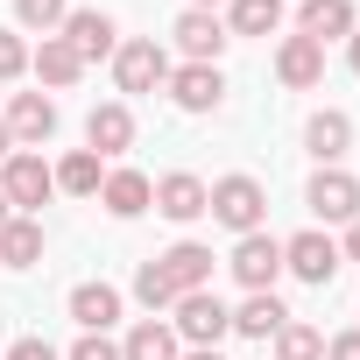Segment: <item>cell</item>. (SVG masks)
<instances>
[{"mask_svg": "<svg viewBox=\"0 0 360 360\" xmlns=\"http://www.w3.org/2000/svg\"><path fill=\"white\" fill-rule=\"evenodd\" d=\"M205 212L226 226V233H262V219H269V191L255 184V176H219V184L205 191Z\"/></svg>", "mask_w": 360, "mask_h": 360, "instance_id": "1", "label": "cell"}, {"mask_svg": "<svg viewBox=\"0 0 360 360\" xmlns=\"http://www.w3.org/2000/svg\"><path fill=\"white\" fill-rule=\"evenodd\" d=\"M0 198H8L15 212H29V219H36V212L57 198V169H50L36 148H15L8 162H0Z\"/></svg>", "mask_w": 360, "mask_h": 360, "instance_id": "2", "label": "cell"}, {"mask_svg": "<svg viewBox=\"0 0 360 360\" xmlns=\"http://www.w3.org/2000/svg\"><path fill=\"white\" fill-rule=\"evenodd\" d=\"M169 71H176V64H169V50H162L155 36H134V43L113 50V85H120L127 99H134V92H162Z\"/></svg>", "mask_w": 360, "mask_h": 360, "instance_id": "3", "label": "cell"}, {"mask_svg": "<svg viewBox=\"0 0 360 360\" xmlns=\"http://www.w3.org/2000/svg\"><path fill=\"white\" fill-rule=\"evenodd\" d=\"M169 311H176V318H169V332L184 339V346H219V339L233 332V311H226L212 290H184Z\"/></svg>", "mask_w": 360, "mask_h": 360, "instance_id": "4", "label": "cell"}, {"mask_svg": "<svg viewBox=\"0 0 360 360\" xmlns=\"http://www.w3.org/2000/svg\"><path fill=\"white\" fill-rule=\"evenodd\" d=\"M339 262H346V255H339V240H332V233H318V226H304V233H290V240H283V269H290L297 283H311V290H325V283L339 276Z\"/></svg>", "mask_w": 360, "mask_h": 360, "instance_id": "5", "label": "cell"}, {"mask_svg": "<svg viewBox=\"0 0 360 360\" xmlns=\"http://www.w3.org/2000/svg\"><path fill=\"white\" fill-rule=\"evenodd\" d=\"M226 269H233L240 290H276V276H283V240H276V233H240L233 255H226Z\"/></svg>", "mask_w": 360, "mask_h": 360, "instance_id": "6", "label": "cell"}, {"mask_svg": "<svg viewBox=\"0 0 360 360\" xmlns=\"http://www.w3.org/2000/svg\"><path fill=\"white\" fill-rule=\"evenodd\" d=\"M304 205H311L325 226H353V219H360V176H346V169H318L311 191H304Z\"/></svg>", "mask_w": 360, "mask_h": 360, "instance_id": "7", "label": "cell"}, {"mask_svg": "<svg viewBox=\"0 0 360 360\" xmlns=\"http://www.w3.org/2000/svg\"><path fill=\"white\" fill-rule=\"evenodd\" d=\"M57 36L78 50V64H99V57H113V50H120V29H113V15H106V8H71Z\"/></svg>", "mask_w": 360, "mask_h": 360, "instance_id": "8", "label": "cell"}, {"mask_svg": "<svg viewBox=\"0 0 360 360\" xmlns=\"http://www.w3.org/2000/svg\"><path fill=\"white\" fill-rule=\"evenodd\" d=\"M0 120H8L15 148H43V141L57 134V99H50V92H15Z\"/></svg>", "mask_w": 360, "mask_h": 360, "instance_id": "9", "label": "cell"}, {"mask_svg": "<svg viewBox=\"0 0 360 360\" xmlns=\"http://www.w3.org/2000/svg\"><path fill=\"white\" fill-rule=\"evenodd\" d=\"M169 36H176V50H184V64H219V50L233 43V36H226V22H219V15H205V8H184Z\"/></svg>", "mask_w": 360, "mask_h": 360, "instance_id": "10", "label": "cell"}, {"mask_svg": "<svg viewBox=\"0 0 360 360\" xmlns=\"http://www.w3.org/2000/svg\"><path fill=\"white\" fill-rule=\"evenodd\" d=\"M85 148H92L99 162L134 148V113H127V99H106V106H92V113H85Z\"/></svg>", "mask_w": 360, "mask_h": 360, "instance_id": "11", "label": "cell"}, {"mask_svg": "<svg viewBox=\"0 0 360 360\" xmlns=\"http://www.w3.org/2000/svg\"><path fill=\"white\" fill-rule=\"evenodd\" d=\"M276 78H283L290 92L325 85V43H311V36H283V43H276Z\"/></svg>", "mask_w": 360, "mask_h": 360, "instance_id": "12", "label": "cell"}, {"mask_svg": "<svg viewBox=\"0 0 360 360\" xmlns=\"http://www.w3.org/2000/svg\"><path fill=\"white\" fill-rule=\"evenodd\" d=\"M184 113H212L219 99H226V78H219V64H184V71H169V85H162Z\"/></svg>", "mask_w": 360, "mask_h": 360, "instance_id": "13", "label": "cell"}, {"mask_svg": "<svg viewBox=\"0 0 360 360\" xmlns=\"http://www.w3.org/2000/svg\"><path fill=\"white\" fill-rule=\"evenodd\" d=\"M205 176H191V169H169L162 184H155V212L162 219H176V226H191V219H205Z\"/></svg>", "mask_w": 360, "mask_h": 360, "instance_id": "14", "label": "cell"}, {"mask_svg": "<svg viewBox=\"0 0 360 360\" xmlns=\"http://www.w3.org/2000/svg\"><path fill=\"white\" fill-rule=\"evenodd\" d=\"M155 269L169 276L176 297H184V290H212V248L205 240H176L169 255H155Z\"/></svg>", "mask_w": 360, "mask_h": 360, "instance_id": "15", "label": "cell"}, {"mask_svg": "<svg viewBox=\"0 0 360 360\" xmlns=\"http://www.w3.org/2000/svg\"><path fill=\"white\" fill-rule=\"evenodd\" d=\"M353 29H360L353 0H304V15H297V36H311V43H346Z\"/></svg>", "mask_w": 360, "mask_h": 360, "instance_id": "16", "label": "cell"}, {"mask_svg": "<svg viewBox=\"0 0 360 360\" xmlns=\"http://www.w3.org/2000/svg\"><path fill=\"white\" fill-rule=\"evenodd\" d=\"M99 205L113 212V219H141L148 205H155V184L141 169H106V184H99Z\"/></svg>", "mask_w": 360, "mask_h": 360, "instance_id": "17", "label": "cell"}, {"mask_svg": "<svg viewBox=\"0 0 360 360\" xmlns=\"http://www.w3.org/2000/svg\"><path fill=\"white\" fill-rule=\"evenodd\" d=\"M29 71H36V85H50V92H64V85L85 78V64H78V50H71L64 36H43V43L29 50Z\"/></svg>", "mask_w": 360, "mask_h": 360, "instance_id": "18", "label": "cell"}, {"mask_svg": "<svg viewBox=\"0 0 360 360\" xmlns=\"http://www.w3.org/2000/svg\"><path fill=\"white\" fill-rule=\"evenodd\" d=\"M304 148L318 155V169H339V155L353 148V120H346L339 106H325V113H311V127H304Z\"/></svg>", "mask_w": 360, "mask_h": 360, "instance_id": "19", "label": "cell"}, {"mask_svg": "<svg viewBox=\"0 0 360 360\" xmlns=\"http://www.w3.org/2000/svg\"><path fill=\"white\" fill-rule=\"evenodd\" d=\"M283 325H290V311H283L276 290H248L240 311H233V332H240V339H276Z\"/></svg>", "mask_w": 360, "mask_h": 360, "instance_id": "20", "label": "cell"}, {"mask_svg": "<svg viewBox=\"0 0 360 360\" xmlns=\"http://www.w3.org/2000/svg\"><path fill=\"white\" fill-rule=\"evenodd\" d=\"M36 262H43V219L15 212L0 226V269H36Z\"/></svg>", "mask_w": 360, "mask_h": 360, "instance_id": "21", "label": "cell"}, {"mask_svg": "<svg viewBox=\"0 0 360 360\" xmlns=\"http://www.w3.org/2000/svg\"><path fill=\"white\" fill-rule=\"evenodd\" d=\"M176 353H184V339L169 332V318H141L120 339V360H176Z\"/></svg>", "mask_w": 360, "mask_h": 360, "instance_id": "22", "label": "cell"}, {"mask_svg": "<svg viewBox=\"0 0 360 360\" xmlns=\"http://www.w3.org/2000/svg\"><path fill=\"white\" fill-rule=\"evenodd\" d=\"M71 318H78V332H106L120 318V290L113 283H78L71 290Z\"/></svg>", "mask_w": 360, "mask_h": 360, "instance_id": "23", "label": "cell"}, {"mask_svg": "<svg viewBox=\"0 0 360 360\" xmlns=\"http://www.w3.org/2000/svg\"><path fill=\"white\" fill-rule=\"evenodd\" d=\"M283 0H226V36H276Z\"/></svg>", "mask_w": 360, "mask_h": 360, "instance_id": "24", "label": "cell"}, {"mask_svg": "<svg viewBox=\"0 0 360 360\" xmlns=\"http://www.w3.org/2000/svg\"><path fill=\"white\" fill-rule=\"evenodd\" d=\"M99 184H106V162H99L92 148H71V155L57 162V191H71V198H99Z\"/></svg>", "mask_w": 360, "mask_h": 360, "instance_id": "25", "label": "cell"}, {"mask_svg": "<svg viewBox=\"0 0 360 360\" xmlns=\"http://www.w3.org/2000/svg\"><path fill=\"white\" fill-rule=\"evenodd\" d=\"M276 360H325V332L304 325V318H290V325L276 332Z\"/></svg>", "mask_w": 360, "mask_h": 360, "instance_id": "26", "label": "cell"}, {"mask_svg": "<svg viewBox=\"0 0 360 360\" xmlns=\"http://www.w3.org/2000/svg\"><path fill=\"white\" fill-rule=\"evenodd\" d=\"M64 15H71V0H15V22H22L29 36H57Z\"/></svg>", "mask_w": 360, "mask_h": 360, "instance_id": "27", "label": "cell"}, {"mask_svg": "<svg viewBox=\"0 0 360 360\" xmlns=\"http://www.w3.org/2000/svg\"><path fill=\"white\" fill-rule=\"evenodd\" d=\"M134 297H141V304H148V318H155V311H169V304H176V290H169V276H162V269H155V262H141V269H134Z\"/></svg>", "mask_w": 360, "mask_h": 360, "instance_id": "28", "label": "cell"}, {"mask_svg": "<svg viewBox=\"0 0 360 360\" xmlns=\"http://www.w3.org/2000/svg\"><path fill=\"white\" fill-rule=\"evenodd\" d=\"M22 71H29V43H22V29H0V85L22 78Z\"/></svg>", "mask_w": 360, "mask_h": 360, "instance_id": "29", "label": "cell"}, {"mask_svg": "<svg viewBox=\"0 0 360 360\" xmlns=\"http://www.w3.org/2000/svg\"><path fill=\"white\" fill-rule=\"evenodd\" d=\"M64 360H120V346H113L106 332H85V339H78V346H71Z\"/></svg>", "mask_w": 360, "mask_h": 360, "instance_id": "30", "label": "cell"}, {"mask_svg": "<svg viewBox=\"0 0 360 360\" xmlns=\"http://www.w3.org/2000/svg\"><path fill=\"white\" fill-rule=\"evenodd\" d=\"M0 360H64V353H57L50 339H36V332H29V339H15V346L0 353Z\"/></svg>", "mask_w": 360, "mask_h": 360, "instance_id": "31", "label": "cell"}, {"mask_svg": "<svg viewBox=\"0 0 360 360\" xmlns=\"http://www.w3.org/2000/svg\"><path fill=\"white\" fill-rule=\"evenodd\" d=\"M325 360H360V325L353 332H332L325 339Z\"/></svg>", "mask_w": 360, "mask_h": 360, "instance_id": "32", "label": "cell"}, {"mask_svg": "<svg viewBox=\"0 0 360 360\" xmlns=\"http://www.w3.org/2000/svg\"><path fill=\"white\" fill-rule=\"evenodd\" d=\"M339 255H346V262H360V219L346 226V240H339Z\"/></svg>", "mask_w": 360, "mask_h": 360, "instance_id": "33", "label": "cell"}, {"mask_svg": "<svg viewBox=\"0 0 360 360\" xmlns=\"http://www.w3.org/2000/svg\"><path fill=\"white\" fill-rule=\"evenodd\" d=\"M346 71H353V78H360V29H353V36H346Z\"/></svg>", "mask_w": 360, "mask_h": 360, "instance_id": "34", "label": "cell"}, {"mask_svg": "<svg viewBox=\"0 0 360 360\" xmlns=\"http://www.w3.org/2000/svg\"><path fill=\"white\" fill-rule=\"evenodd\" d=\"M176 360H219V346H184Z\"/></svg>", "mask_w": 360, "mask_h": 360, "instance_id": "35", "label": "cell"}, {"mask_svg": "<svg viewBox=\"0 0 360 360\" xmlns=\"http://www.w3.org/2000/svg\"><path fill=\"white\" fill-rule=\"evenodd\" d=\"M15 155V134H8V120H0V162H8Z\"/></svg>", "mask_w": 360, "mask_h": 360, "instance_id": "36", "label": "cell"}, {"mask_svg": "<svg viewBox=\"0 0 360 360\" xmlns=\"http://www.w3.org/2000/svg\"><path fill=\"white\" fill-rule=\"evenodd\" d=\"M8 219H15V205H8V198H0V226H8Z\"/></svg>", "mask_w": 360, "mask_h": 360, "instance_id": "37", "label": "cell"}, {"mask_svg": "<svg viewBox=\"0 0 360 360\" xmlns=\"http://www.w3.org/2000/svg\"><path fill=\"white\" fill-rule=\"evenodd\" d=\"M191 8H205V15H212V8H219V0H191Z\"/></svg>", "mask_w": 360, "mask_h": 360, "instance_id": "38", "label": "cell"}]
</instances>
